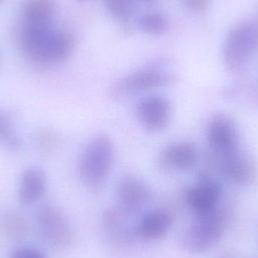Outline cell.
Returning a JSON list of instances; mask_svg holds the SVG:
<instances>
[{
  "label": "cell",
  "instance_id": "cell-1",
  "mask_svg": "<svg viewBox=\"0 0 258 258\" xmlns=\"http://www.w3.org/2000/svg\"><path fill=\"white\" fill-rule=\"evenodd\" d=\"M20 46L33 61L57 63L72 54L75 39L70 33L53 29L51 24L24 22L20 32Z\"/></svg>",
  "mask_w": 258,
  "mask_h": 258
},
{
  "label": "cell",
  "instance_id": "cell-2",
  "mask_svg": "<svg viewBox=\"0 0 258 258\" xmlns=\"http://www.w3.org/2000/svg\"><path fill=\"white\" fill-rule=\"evenodd\" d=\"M115 157L114 144L107 135H98L86 146L80 160L79 171L84 183L98 190L111 173Z\"/></svg>",
  "mask_w": 258,
  "mask_h": 258
},
{
  "label": "cell",
  "instance_id": "cell-3",
  "mask_svg": "<svg viewBox=\"0 0 258 258\" xmlns=\"http://www.w3.org/2000/svg\"><path fill=\"white\" fill-rule=\"evenodd\" d=\"M226 224V213L219 208L208 214L197 216L181 236L182 248L192 254L209 251L221 240Z\"/></svg>",
  "mask_w": 258,
  "mask_h": 258
},
{
  "label": "cell",
  "instance_id": "cell-4",
  "mask_svg": "<svg viewBox=\"0 0 258 258\" xmlns=\"http://www.w3.org/2000/svg\"><path fill=\"white\" fill-rule=\"evenodd\" d=\"M258 50V23L247 20L233 27L223 45V58L229 69L243 66Z\"/></svg>",
  "mask_w": 258,
  "mask_h": 258
},
{
  "label": "cell",
  "instance_id": "cell-5",
  "mask_svg": "<svg viewBox=\"0 0 258 258\" xmlns=\"http://www.w3.org/2000/svg\"><path fill=\"white\" fill-rule=\"evenodd\" d=\"M174 78L173 74L158 66H149L118 80L111 89V95L115 99L136 95L167 86L174 81Z\"/></svg>",
  "mask_w": 258,
  "mask_h": 258
},
{
  "label": "cell",
  "instance_id": "cell-6",
  "mask_svg": "<svg viewBox=\"0 0 258 258\" xmlns=\"http://www.w3.org/2000/svg\"><path fill=\"white\" fill-rule=\"evenodd\" d=\"M37 224L45 241L55 248H67L73 242V230L64 215L52 205H44L37 213Z\"/></svg>",
  "mask_w": 258,
  "mask_h": 258
},
{
  "label": "cell",
  "instance_id": "cell-7",
  "mask_svg": "<svg viewBox=\"0 0 258 258\" xmlns=\"http://www.w3.org/2000/svg\"><path fill=\"white\" fill-rule=\"evenodd\" d=\"M222 196V186L218 180L204 173L201 174L195 184L184 190V200L189 209L201 216L218 208Z\"/></svg>",
  "mask_w": 258,
  "mask_h": 258
},
{
  "label": "cell",
  "instance_id": "cell-8",
  "mask_svg": "<svg viewBox=\"0 0 258 258\" xmlns=\"http://www.w3.org/2000/svg\"><path fill=\"white\" fill-rule=\"evenodd\" d=\"M208 139L215 157H222L239 150L238 130L234 121L224 115L215 116L209 125Z\"/></svg>",
  "mask_w": 258,
  "mask_h": 258
},
{
  "label": "cell",
  "instance_id": "cell-9",
  "mask_svg": "<svg viewBox=\"0 0 258 258\" xmlns=\"http://www.w3.org/2000/svg\"><path fill=\"white\" fill-rule=\"evenodd\" d=\"M116 196L117 207L129 216L149 203L151 190L143 180L132 175H125L117 183Z\"/></svg>",
  "mask_w": 258,
  "mask_h": 258
},
{
  "label": "cell",
  "instance_id": "cell-10",
  "mask_svg": "<svg viewBox=\"0 0 258 258\" xmlns=\"http://www.w3.org/2000/svg\"><path fill=\"white\" fill-rule=\"evenodd\" d=\"M136 116L140 124L150 132L163 130L169 123L171 106L167 100L149 96L140 100L136 106Z\"/></svg>",
  "mask_w": 258,
  "mask_h": 258
},
{
  "label": "cell",
  "instance_id": "cell-11",
  "mask_svg": "<svg viewBox=\"0 0 258 258\" xmlns=\"http://www.w3.org/2000/svg\"><path fill=\"white\" fill-rule=\"evenodd\" d=\"M216 160L223 175L234 183L249 185L256 178L257 170L254 163L239 150L222 157H217Z\"/></svg>",
  "mask_w": 258,
  "mask_h": 258
},
{
  "label": "cell",
  "instance_id": "cell-12",
  "mask_svg": "<svg viewBox=\"0 0 258 258\" xmlns=\"http://www.w3.org/2000/svg\"><path fill=\"white\" fill-rule=\"evenodd\" d=\"M198 161V149L190 142H177L164 148L158 158L159 166L165 170L186 171Z\"/></svg>",
  "mask_w": 258,
  "mask_h": 258
},
{
  "label": "cell",
  "instance_id": "cell-13",
  "mask_svg": "<svg viewBox=\"0 0 258 258\" xmlns=\"http://www.w3.org/2000/svg\"><path fill=\"white\" fill-rule=\"evenodd\" d=\"M172 225V216L166 210H153L146 213L137 223L134 233L146 241H155L163 238Z\"/></svg>",
  "mask_w": 258,
  "mask_h": 258
},
{
  "label": "cell",
  "instance_id": "cell-14",
  "mask_svg": "<svg viewBox=\"0 0 258 258\" xmlns=\"http://www.w3.org/2000/svg\"><path fill=\"white\" fill-rule=\"evenodd\" d=\"M46 189V176L39 167L26 168L19 180L18 199L23 205H31L42 198Z\"/></svg>",
  "mask_w": 258,
  "mask_h": 258
},
{
  "label": "cell",
  "instance_id": "cell-15",
  "mask_svg": "<svg viewBox=\"0 0 258 258\" xmlns=\"http://www.w3.org/2000/svg\"><path fill=\"white\" fill-rule=\"evenodd\" d=\"M56 10L54 0H26L22 12L25 23L51 24Z\"/></svg>",
  "mask_w": 258,
  "mask_h": 258
},
{
  "label": "cell",
  "instance_id": "cell-16",
  "mask_svg": "<svg viewBox=\"0 0 258 258\" xmlns=\"http://www.w3.org/2000/svg\"><path fill=\"white\" fill-rule=\"evenodd\" d=\"M127 214L122 212L118 207L108 209L103 215V224L112 239L118 242L129 240V228L127 226Z\"/></svg>",
  "mask_w": 258,
  "mask_h": 258
},
{
  "label": "cell",
  "instance_id": "cell-17",
  "mask_svg": "<svg viewBox=\"0 0 258 258\" xmlns=\"http://www.w3.org/2000/svg\"><path fill=\"white\" fill-rule=\"evenodd\" d=\"M28 230L29 224L22 215L15 212H5L0 216V232L8 238L23 237Z\"/></svg>",
  "mask_w": 258,
  "mask_h": 258
},
{
  "label": "cell",
  "instance_id": "cell-18",
  "mask_svg": "<svg viewBox=\"0 0 258 258\" xmlns=\"http://www.w3.org/2000/svg\"><path fill=\"white\" fill-rule=\"evenodd\" d=\"M138 27L147 34L158 35L168 28V20L159 12H147L139 18Z\"/></svg>",
  "mask_w": 258,
  "mask_h": 258
},
{
  "label": "cell",
  "instance_id": "cell-19",
  "mask_svg": "<svg viewBox=\"0 0 258 258\" xmlns=\"http://www.w3.org/2000/svg\"><path fill=\"white\" fill-rule=\"evenodd\" d=\"M110 14L123 23L129 21L134 13L133 0H104Z\"/></svg>",
  "mask_w": 258,
  "mask_h": 258
},
{
  "label": "cell",
  "instance_id": "cell-20",
  "mask_svg": "<svg viewBox=\"0 0 258 258\" xmlns=\"http://www.w3.org/2000/svg\"><path fill=\"white\" fill-rule=\"evenodd\" d=\"M0 141L5 142L13 149H17L20 146V141L13 132L11 119L3 112H0Z\"/></svg>",
  "mask_w": 258,
  "mask_h": 258
},
{
  "label": "cell",
  "instance_id": "cell-21",
  "mask_svg": "<svg viewBox=\"0 0 258 258\" xmlns=\"http://www.w3.org/2000/svg\"><path fill=\"white\" fill-rule=\"evenodd\" d=\"M57 141L58 139L56 134L48 129H41L36 133V143L44 152L53 150L57 144Z\"/></svg>",
  "mask_w": 258,
  "mask_h": 258
},
{
  "label": "cell",
  "instance_id": "cell-22",
  "mask_svg": "<svg viewBox=\"0 0 258 258\" xmlns=\"http://www.w3.org/2000/svg\"><path fill=\"white\" fill-rule=\"evenodd\" d=\"M10 258H46V257L40 250L36 248L19 247L10 254Z\"/></svg>",
  "mask_w": 258,
  "mask_h": 258
},
{
  "label": "cell",
  "instance_id": "cell-23",
  "mask_svg": "<svg viewBox=\"0 0 258 258\" xmlns=\"http://www.w3.org/2000/svg\"><path fill=\"white\" fill-rule=\"evenodd\" d=\"M184 4L188 9L192 11L201 12L208 8L210 4V0H184Z\"/></svg>",
  "mask_w": 258,
  "mask_h": 258
},
{
  "label": "cell",
  "instance_id": "cell-24",
  "mask_svg": "<svg viewBox=\"0 0 258 258\" xmlns=\"http://www.w3.org/2000/svg\"><path fill=\"white\" fill-rule=\"evenodd\" d=\"M78 1H88V0H78Z\"/></svg>",
  "mask_w": 258,
  "mask_h": 258
},
{
  "label": "cell",
  "instance_id": "cell-25",
  "mask_svg": "<svg viewBox=\"0 0 258 258\" xmlns=\"http://www.w3.org/2000/svg\"><path fill=\"white\" fill-rule=\"evenodd\" d=\"M2 1H3V0H0V4H1V2H2Z\"/></svg>",
  "mask_w": 258,
  "mask_h": 258
}]
</instances>
